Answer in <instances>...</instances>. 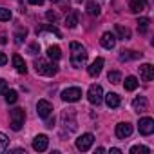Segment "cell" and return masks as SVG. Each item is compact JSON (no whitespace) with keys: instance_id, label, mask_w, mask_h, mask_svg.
<instances>
[{"instance_id":"obj_1","label":"cell","mask_w":154,"mask_h":154,"mask_svg":"<svg viewBox=\"0 0 154 154\" xmlns=\"http://www.w3.org/2000/svg\"><path fill=\"white\" fill-rule=\"evenodd\" d=\"M71 65L76 67V69H80L85 65L87 62V53H85V47L78 42H71Z\"/></svg>"},{"instance_id":"obj_2","label":"cell","mask_w":154,"mask_h":154,"mask_svg":"<svg viewBox=\"0 0 154 154\" xmlns=\"http://www.w3.org/2000/svg\"><path fill=\"white\" fill-rule=\"evenodd\" d=\"M35 71H36V74H42V76H54L58 72V65L53 60L47 62V60L38 58V60H35Z\"/></svg>"},{"instance_id":"obj_3","label":"cell","mask_w":154,"mask_h":154,"mask_svg":"<svg viewBox=\"0 0 154 154\" xmlns=\"http://www.w3.org/2000/svg\"><path fill=\"white\" fill-rule=\"evenodd\" d=\"M87 100L93 105H100L103 102V89H102V85H98V84L91 85L89 91H87Z\"/></svg>"},{"instance_id":"obj_4","label":"cell","mask_w":154,"mask_h":154,"mask_svg":"<svg viewBox=\"0 0 154 154\" xmlns=\"http://www.w3.org/2000/svg\"><path fill=\"white\" fill-rule=\"evenodd\" d=\"M24 120H26V111L22 107H17L11 111V129L13 131H20L24 125Z\"/></svg>"},{"instance_id":"obj_5","label":"cell","mask_w":154,"mask_h":154,"mask_svg":"<svg viewBox=\"0 0 154 154\" xmlns=\"http://www.w3.org/2000/svg\"><path fill=\"white\" fill-rule=\"evenodd\" d=\"M93 143H94V136L91 132H85V134H82L78 140H76V149H78L80 152H87L93 147Z\"/></svg>"},{"instance_id":"obj_6","label":"cell","mask_w":154,"mask_h":154,"mask_svg":"<svg viewBox=\"0 0 154 154\" xmlns=\"http://www.w3.org/2000/svg\"><path fill=\"white\" fill-rule=\"evenodd\" d=\"M62 100L63 102H78L80 98H82V89L80 87H67V89H63L62 91Z\"/></svg>"},{"instance_id":"obj_7","label":"cell","mask_w":154,"mask_h":154,"mask_svg":"<svg viewBox=\"0 0 154 154\" xmlns=\"http://www.w3.org/2000/svg\"><path fill=\"white\" fill-rule=\"evenodd\" d=\"M138 129H140V134H143V136H150V134L154 132V120L149 118V116L141 118L140 123H138Z\"/></svg>"},{"instance_id":"obj_8","label":"cell","mask_w":154,"mask_h":154,"mask_svg":"<svg viewBox=\"0 0 154 154\" xmlns=\"http://www.w3.org/2000/svg\"><path fill=\"white\" fill-rule=\"evenodd\" d=\"M36 112H38V116L40 118H49L51 116V112H53V105L47 102V100H38V103H36Z\"/></svg>"},{"instance_id":"obj_9","label":"cell","mask_w":154,"mask_h":154,"mask_svg":"<svg viewBox=\"0 0 154 154\" xmlns=\"http://www.w3.org/2000/svg\"><path fill=\"white\" fill-rule=\"evenodd\" d=\"M47 147H49V138H47L45 134L35 136V140H33V149H35L36 152H44V150H47Z\"/></svg>"},{"instance_id":"obj_10","label":"cell","mask_w":154,"mask_h":154,"mask_svg":"<svg viewBox=\"0 0 154 154\" xmlns=\"http://www.w3.org/2000/svg\"><path fill=\"white\" fill-rule=\"evenodd\" d=\"M132 109H134L138 114L147 112V111H149V102H147V98H145V96H138V98H134V100H132Z\"/></svg>"},{"instance_id":"obj_11","label":"cell","mask_w":154,"mask_h":154,"mask_svg":"<svg viewBox=\"0 0 154 154\" xmlns=\"http://www.w3.org/2000/svg\"><path fill=\"white\" fill-rule=\"evenodd\" d=\"M131 134H132V125H131V123L122 122V123L116 125V136H118L120 140H125V138H129Z\"/></svg>"},{"instance_id":"obj_12","label":"cell","mask_w":154,"mask_h":154,"mask_svg":"<svg viewBox=\"0 0 154 154\" xmlns=\"http://www.w3.org/2000/svg\"><path fill=\"white\" fill-rule=\"evenodd\" d=\"M140 78H141L143 82H150V80L154 78V67H152L150 63H143V65L140 67Z\"/></svg>"},{"instance_id":"obj_13","label":"cell","mask_w":154,"mask_h":154,"mask_svg":"<svg viewBox=\"0 0 154 154\" xmlns=\"http://www.w3.org/2000/svg\"><path fill=\"white\" fill-rule=\"evenodd\" d=\"M100 42H102V45H103L105 49H112V47L116 45V35L107 31V33H103V35H102Z\"/></svg>"},{"instance_id":"obj_14","label":"cell","mask_w":154,"mask_h":154,"mask_svg":"<svg viewBox=\"0 0 154 154\" xmlns=\"http://www.w3.org/2000/svg\"><path fill=\"white\" fill-rule=\"evenodd\" d=\"M102 69H103V58H96V60L87 67V72H89V76H98V74L102 72Z\"/></svg>"},{"instance_id":"obj_15","label":"cell","mask_w":154,"mask_h":154,"mask_svg":"<svg viewBox=\"0 0 154 154\" xmlns=\"http://www.w3.org/2000/svg\"><path fill=\"white\" fill-rule=\"evenodd\" d=\"M147 0H129V8L132 13H141L147 9Z\"/></svg>"},{"instance_id":"obj_16","label":"cell","mask_w":154,"mask_h":154,"mask_svg":"<svg viewBox=\"0 0 154 154\" xmlns=\"http://www.w3.org/2000/svg\"><path fill=\"white\" fill-rule=\"evenodd\" d=\"M105 103H107L109 109H116V107H120L122 98H120L116 93H109V94H105Z\"/></svg>"},{"instance_id":"obj_17","label":"cell","mask_w":154,"mask_h":154,"mask_svg":"<svg viewBox=\"0 0 154 154\" xmlns=\"http://www.w3.org/2000/svg\"><path fill=\"white\" fill-rule=\"evenodd\" d=\"M13 65H15L17 72H20V74H26L27 72V65H26V62H24V58L20 54H15L13 56Z\"/></svg>"},{"instance_id":"obj_18","label":"cell","mask_w":154,"mask_h":154,"mask_svg":"<svg viewBox=\"0 0 154 154\" xmlns=\"http://www.w3.org/2000/svg\"><path fill=\"white\" fill-rule=\"evenodd\" d=\"M85 11H87L89 17H98L100 11H102V8L96 2H93V0H91V2H87V6H85Z\"/></svg>"},{"instance_id":"obj_19","label":"cell","mask_w":154,"mask_h":154,"mask_svg":"<svg viewBox=\"0 0 154 154\" xmlns=\"http://www.w3.org/2000/svg\"><path fill=\"white\" fill-rule=\"evenodd\" d=\"M60 56H62V51H60L58 45H51V47H47V58H49V60L56 62V60H60Z\"/></svg>"},{"instance_id":"obj_20","label":"cell","mask_w":154,"mask_h":154,"mask_svg":"<svg viewBox=\"0 0 154 154\" xmlns=\"http://www.w3.org/2000/svg\"><path fill=\"white\" fill-rule=\"evenodd\" d=\"M76 24H78V17H76V13H74V11L67 13V17H65V26H67L69 29H72V27H76Z\"/></svg>"},{"instance_id":"obj_21","label":"cell","mask_w":154,"mask_h":154,"mask_svg":"<svg viewBox=\"0 0 154 154\" xmlns=\"http://www.w3.org/2000/svg\"><path fill=\"white\" fill-rule=\"evenodd\" d=\"M116 33H118V36L122 38V40H129L131 38V29L129 27H123V26H116Z\"/></svg>"},{"instance_id":"obj_22","label":"cell","mask_w":154,"mask_h":154,"mask_svg":"<svg viewBox=\"0 0 154 154\" xmlns=\"http://www.w3.org/2000/svg\"><path fill=\"white\" fill-rule=\"evenodd\" d=\"M138 87V78L136 76H127L125 78V89L127 91H134Z\"/></svg>"},{"instance_id":"obj_23","label":"cell","mask_w":154,"mask_h":154,"mask_svg":"<svg viewBox=\"0 0 154 154\" xmlns=\"http://www.w3.org/2000/svg\"><path fill=\"white\" fill-rule=\"evenodd\" d=\"M149 26H150V20H149L147 17H143V18L138 20V29H140V33H147V31H149Z\"/></svg>"},{"instance_id":"obj_24","label":"cell","mask_w":154,"mask_h":154,"mask_svg":"<svg viewBox=\"0 0 154 154\" xmlns=\"http://www.w3.org/2000/svg\"><path fill=\"white\" fill-rule=\"evenodd\" d=\"M149 152L150 150L145 145H134V147H131V154H149Z\"/></svg>"},{"instance_id":"obj_25","label":"cell","mask_w":154,"mask_h":154,"mask_svg":"<svg viewBox=\"0 0 154 154\" xmlns=\"http://www.w3.org/2000/svg\"><path fill=\"white\" fill-rule=\"evenodd\" d=\"M8 147H9V138L4 132H0V152H6Z\"/></svg>"},{"instance_id":"obj_26","label":"cell","mask_w":154,"mask_h":154,"mask_svg":"<svg viewBox=\"0 0 154 154\" xmlns=\"http://www.w3.org/2000/svg\"><path fill=\"white\" fill-rule=\"evenodd\" d=\"M107 78H109L111 84H120V82H122V74H120L118 71H111V72L107 74Z\"/></svg>"},{"instance_id":"obj_27","label":"cell","mask_w":154,"mask_h":154,"mask_svg":"<svg viewBox=\"0 0 154 154\" xmlns=\"http://www.w3.org/2000/svg\"><path fill=\"white\" fill-rule=\"evenodd\" d=\"M17 100H18V93L13 91V89H11V91L8 89V91H6V102H8V103H15Z\"/></svg>"},{"instance_id":"obj_28","label":"cell","mask_w":154,"mask_h":154,"mask_svg":"<svg viewBox=\"0 0 154 154\" xmlns=\"http://www.w3.org/2000/svg\"><path fill=\"white\" fill-rule=\"evenodd\" d=\"M11 20V11L8 8H0V22H9Z\"/></svg>"},{"instance_id":"obj_29","label":"cell","mask_w":154,"mask_h":154,"mask_svg":"<svg viewBox=\"0 0 154 154\" xmlns=\"http://www.w3.org/2000/svg\"><path fill=\"white\" fill-rule=\"evenodd\" d=\"M138 56H141V53L138 54V53H134V51H122L120 60H131V58H138Z\"/></svg>"},{"instance_id":"obj_30","label":"cell","mask_w":154,"mask_h":154,"mask_svg":"<svg viewBox=\"0 0 154 154\" xmlns=\"http://www.w3.org/2000/svg\"><path fill=\"white\" fill-rule=\"evenodd\" d=\"M27 36V31L26 29H20V31H17V35H15V38H17V44H22V40Z\"/></svg>"},{"instance_id":"obj_31","label":"cell","mask_w":154,"mask_h":154,"mask_svg":"<svg viewBox=\"0 0 154 154\" xmlns=\"http://www.w3.org/2000/svg\"><path fill=\"white\" fill-rule=\"evenodd\" d=\"M38 53H40V45H38V42L31 44V45H29V54L35 56V54H38Z\"/></svg>"},{"instance_id":"obj_32","label":"cell","mask_w":154,"mask_h":154,"mask_svg":"<svg viewBox=\"0 0 154 154\" xmlns=\"http://www.w3.org/2000/svg\"><path fill=\"white\" fill-rule=\"evenodd\" d=\"M45 18H47L49 22H56V20H58V15L53 13V11H47V13H45Z\"/></svg>"},{"instance_id":"obj_33","label":"cell","mask_w":154,"mask_h":154,"mask_svg":"<svg viewBox=\"0 0 154 154\" xmlns=\"http://www.w3.org/2000/svg\"><path fill=\"white\" fill-rule=\"evenodd\" d=\"M40 31H49V33H54L56 36H62V35H60V31H58L54 26H47V27H44V29H40Z\"/></svg>"},{"instance_id":"obj_34","label":"cell","mask_w":154,"mask_h":154,"mask_svg":"<svg viewBox=\"0 0 154 154\" xmlns=\"http://www.w3.org/2000/svg\"><path fill=\"white\" fill-rule=\"evenodd\" d=\"M6 91H8V82L4 78H0V94H6Z\"/></svg>"},{"instance_id":"obj_35","label":"cell","mask_w":154,"mask_h":154,"mask_svg":"<svg viewBox=\"0 0 154 154\" xmlns=\"http://www.w3.org/2000/svg\"><path fill=\"white\" fill-rule=\"evenodd\" d=\"M8 63V56L4 53H0V65H6Z\"/></svg>"},{"instance_id":"obj_36","label":"cell","mask_w":154,"mask_h":154,"mask_svg":"<svg viewBox=\"0 0 154 154\" xmlns=\"http://www.w3.org/2000/svg\"><path fill=\"white\" fill-rule=\"evenodd\" d=\"M29 4H33V6H42L44 4V0H27Z\"/></svg>"},{"instance_id":"obj_37","label":"cell","mask_w":154,"mask_h":154,"mask_svg":"<svg viewBox=\"0 0 154 154\" xmlns=\"http://www.w3.org/2000/svg\"><path fill=\"white\" fill-rule=\"evenodd\" d=\"M111 152H112V154H120V152H122V150H120V149H116V147H114V149H111Z\"/></svg>"},{"instance_id":"obj_38","label":"cell","mask_w":154,"mask_h":154,"mask_svg":"<svg viewBox=\"0 0 154 154\" xmlns=\"http://www.w3.org/2000/svg\"><path fill=\"white\" fill-rule=\"evenodd\" d=\"M53 4H60V2H63V0H51Z\"/></svg>"},{"instance_id":"obj_39","label":"cell","mask_w":154,"mask_h":154,"mask_svg":"<svg viewBox=\"0 0 154 154\" xmlns=\"http://www.w3.org/2000/svg\"><path fill=\"white\" fill-rule=\"evenodd\" d=\"M74 2H82V0H74Z\"/></svg>"}]
</instances>
